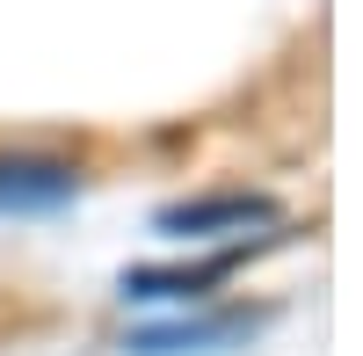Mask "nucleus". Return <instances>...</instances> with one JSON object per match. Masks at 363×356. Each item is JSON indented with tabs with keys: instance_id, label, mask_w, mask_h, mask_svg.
I'll list each match as a JSON object with an SVG mask.
<instances>
[{
	"instance_id": "3",
	"label": "nucleus",
	"mask_w": 363,
	"mask_h": 356,
	"mask_svg": "<svg viewBox=\"0 0 363 356\" xmlns=\"http://www.w3.org/2000/svg\"><path fill=\"white\" fill-rule=\"evenodd\" d=\"M262 335V313H225V320H174V328H145L124 349L131 356H211V349H233Z\"/></svg>"
},
{
	"instance_id": "2",
	"label": "nucleus",
	"mask_w": 363,
	"mask_h": 356,
	"mask_svg": "<svg viewBox=\"0 0 363 356\" xmlns=\"http://www.w3.org/2000/svg\"><path fill=\"white\" fill-rule=\"evenodd\" d=\"M80 196V167L66 160H0V211L15 218H37V211H66Z\"/></svg>"
},
{
	"instance_id": "1",
	"label": "nucleus",
	"mask_w": 363,
	"mask_h": 356,
	"mask_svg": "<svg viewBox=\"0 0 363 356\" xmlns=\"http://www.w3.org/2000/svg\"><path fill=\"white\" fill-rule=\"evenodd\" d=\"M247 226H277V196H189L153 218V233H167V240H218V233H247Z\"/></svg>"
},
{
	"instance_id": "4",
	"label": "nucleus",
	"mask_w": 363,
	"mask_h": 356,
	"mask_svg": "<svg viewBox=\"0 0 363 356\" xmlns=\"http://www.w3.org/2000/svg\"><path fill=\"white\" fill-rule=\"evenodd\" d=\"M240 262H247V247H225L211 262H189V269H124V299H203V291L225 284Z\"/></svg>"
}]
</instances>
